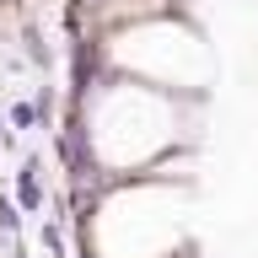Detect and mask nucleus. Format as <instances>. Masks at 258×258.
Listing matches in <instances>:
<instances>
[{
  "instance_id": "nucleus-4",
  "label": "nucleus",
  "mask_w": 258,
  "mask_h": 258,
  "mask_svg": "<svg viewBox=\"0 0 258 258\" xmlns=\"http://www.w3.org/2000/svg\"><path fill=\"white\" fill-rule=\"evenodd\" d=\"M32 118H38V113H32V108H27V102H16V108H11V124H16V129H27V124H32Z\"/></svg>"
},
{
  "instance_id": "nucleus-3",
  "label": "nucleus",
  "mask_w": 258,
  "mask_h": 258,
  "mask_svg": "<svg viewBox=\"0 0 258 258\" xmlns=\"http://www.w3.org/2000/svg\"><path fill=\"white\" fill-rule=\"evenodd\" d=\"M43 247L54 258H64V237H59V226H43Z\"/></svg>"
},
{
  "instance_id": "nucleus-2",
  "label": "nucleus",
  "mask_w": 258,
  "mask_h": 258,
  "mask_svg": "<svg viewBox=\"0 0 258 258\" xmlns=\"http://www.w3.org/2000/svg\"><path fill=\"white\" fill-rule=\"evenodd\" d=\"M16 226H22V210H16L11 199L0 194V231H16Z\"/></svg>"
},
{
  "instance_id": "nucleus-1",
  "label": "nucleus",
  "mask_w": 258,
  "mask_h": 258,
  "mask_svg": "<svg viewBox=\"0 0 258 258\" xmlns=\"http://www.w3.org/2000/svg\"><path fill=\"white\" fill-rule=\"evenodd\" d=\"M16 188H22V205H27V210L43 205V188H38V161H27V167H22V183H16Z\"/></svg>"
},
{
  "instance_id": "nucleus-5",
  "label": "nucleus",
  "mask_w": 258,
  "mask_h": 258,
  "mask_svg": "<svg viewBox=\"0 0 258 258\" xmlns=\"http://www.w3.org/2000/svg\"><path fill=\"white\" fill-rule=\"evenodd\" d=\"M16 258H22V253H16Z\"/></svg>"
}]
</instances>
